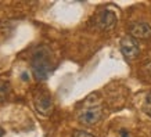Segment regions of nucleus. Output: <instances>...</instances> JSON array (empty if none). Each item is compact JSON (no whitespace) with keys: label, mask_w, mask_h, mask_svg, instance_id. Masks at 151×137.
I'll use <instances>...</instances> for the list:
<instances>
[{"label":"nucleus","mask_w":151,"mask_h":137,"mask_svg":"<svg viewBox=\"0 0 151 137\" xmlns=\"http://www.w3.org/2000/svg\"><path fill=\"white\" fill-rule=\"evenodd\" d=\"M121 137H129V134L126 132H122V134H121Z\"/></svg>","instance_id":"9"},{"label":"nucleus","mask_w":151,"mask_h":137,"mask_svg":"<svg viewBox=\"0 0 151 137\" xmlns=\"http://www.w3.org/2000/svg\"><path fill=\"white\" fill-rule=\"evenodd\" d=\"M121 51L122 54L126 57L128 60H134L140 53V49H139V43L136 39H133L132 36H125L121 39Z\"/></svg>","instance_id":"5"},{"label":"nucleus","mask_w":151,"mask_h":137,"mask_svg":"<svg viewBox=\"0 0 151 137\" xmlns=\"http://www.w3.org/2000/svg\"><path fill=\"white\" fill-rule=\"evenodd\" d=\"M94 94L83 101L82 110L78 112V121L85 126H93L103 118V107L99 100H93Z\"/></svg>","instance_id":"2"},{"label":"nucleus","mask_w":151,"mask_h":137,"mask_svg":"<svg viewBox=\"0 0 151 137\" xmlns=\"http://www.w3.org/2000/svg\"><path fill=\"white\" fill-rule=\"evenodd\" d=\"M33 75L37 80H46L50 72L53 71V62H51L50 51L47 47H37L33 53L31 60Z\"/></svg>","instance_id":"1"},{"label":"nucleus","mask_w":151,"mask_h":137,"mask_svg":"<svg viewBox=\"0 0 151 137\" xmlns=\"http://www.w3.org/2000/svg\"><path fill=\"white\" fill-rule=\"evenodd\" d=\"M3 134H4V130H3V129L0 128V137H3Z\"/></svg>","instance_id":"10"},{"label":"nucleus","mask_w":151,"mask_h":137,"mask_svg":"<svg viewBox=\"0 0 151 137\" xmlns=\"http://www.w3.org/2000/svg\"><path fill=\"white\" fill-rule=\"evenodd\" d=\"M96 27L101 31H108L111 28H114V25L116 24L118 18L116 14L111 10H103L96 15Z\"/></svg>","instance_id":"4"},{"label":"nucleus","mask_w":151,"mask_h":137,"mask_svg":"<svg viewBox=\"0 0 151 137\" xmlns=\"http://www.w3.org/2000/svg\"><path fill=\"white\" fill-rule=\"evenodd\" d=\"M143 111H144V114L148 115L151 118V93H148L144 98V103H143Z\"/></svg>","instance_id":"7"},{"label":"nucleus","mask_w":151,"mask_h":137,"mask_svg":"<svg viewBox=\"0 0 151 137\" xmlns=\"http://www.w3.org/2000/svg\"><path fill=\"white\" fill-rule=\"evenodd\" d=\"M35 108L39 114L42 115H50L53 111V101H51L50 94L45 90H40L35 96Z\"/></svg>","instance_id":"3"},{"label":"nucleus","mask_w":151,"mask_h":137,"mask_svg":"<svg viewBox=\"0 0 151 137\" xmlns=\"http://www.w3.org/2000/svg\"><path fill=\"white\" fill-rule=\"evenodd\" d=\"M72 137H93L90 133L83 132V130H75L72 134Z\"/></svg>","instance_id":"8"},{"label":"nucleus","mask_w":151,"mask_h":137,"mask_svg":"<svg viewBox=\"0 0 151 137\" xmlns=\"http://www.w3.org/2000/svg\"><path fill=\"white\" fill-rule=\"evenodd\" d=\"M129 32L133 39H148L151 37V27L147 22H133L129 27Z\"/></svg>","instance_id":"6"}]
</instances>
